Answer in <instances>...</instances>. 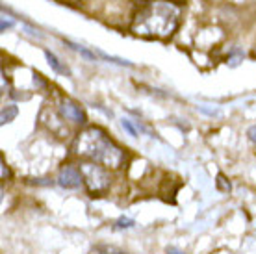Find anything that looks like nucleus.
<instances>
[{
	"instance_id": "f257e3e1",
	"label": "nucleus",
	"mask_w": 256,
	"mask_h": 254,
	"mask_svg": "<svg viewBox=\"0 0 256 254\" xmlns=\"http://www.w3.org/2000/svg\"><path fill=\"white\" fill-rule=\"evenodd\" d=\"M180 13L182 10L178 4L169 0L141 2L132 19V32L141 38H171L178 28Z\"/></svg>"
},
{
	"instance_id": "f03ea898",
	"label": "nucleus",
	"mask_w": 256,
	"mask_h": 254,
	"mask_svg": "<svg viewBox=\"0 0 256 254\" xmlns=\"http://www.w3.org/2000/svg\"><path fill=\"white\" fill-rule=\"evenodd\" d=\"M76 152L84 158L93 160V164H100V166L112 167V169H117L124 160L121 148L110 140L104 130L96 126L86 128L78 136Z\"/></svg>"
},
{
	"instance_id": "7ed1b4c3",
	"label": "nucleus",
	"mask_w": 256,
	"mask_h": 254,
	"mask_svg": "<svg viewBox=\"0 0 256 254\" xmlns=\"http://www.w3.org/2000/svg\"><path fill=\"white\" fill-rule=\"evenodd\" d=\"M80 172H82L84 182L91 193H100L110 188V174L98 164H82Z\"/></svg>"
},
{
	"instance_id": "20e7f679",
	"label": "nucleus",
	"mask_w": 256,
	"mask_h": 254,
	"mask_svg": "<svg viewBox=\"0 0 256 254\" xmlns=\"http://www.w3.org/2000/svg\"><path fill=\"white\" fill-rule=\"evenodd\" d=\"M82 180H84L82 172L70 166L64 167L58 174V184L62 186V188H65V190H76V188H80Z\"/></svg>"
},
{
	"instance_id": "39448f33",
	"label": "nucleus",
	"mask_w": 256,
	"mask_h": 254,
	"mask_svg": "<svg viewBox=\"0 0 256 254\" xmlns=\"http://www.w3.org/2000/svg\"><path fill=\"white\" fill-rule=\"evenodd\" d=\"M60 114L64 115L67 121H72L76 124H84L86 122V114L84 110L78 106L76 102L69 100V98H64L62 104H60Z\"/></svg>"
},
{
	"instance_id": "423d86ee",
	"label": "nucleus",
	"mask_w": 256,
	"mask_h": 254,
	"mask_svg": "<svg viewBox=\"0 0 256 254\" xmlns=\"http://www.w3.org/2000/svg\"><path fill=\"white\" fill-rule=\"evenodd\" d=\"M17 114H19V110H17V106H13V104H10V106H6V108L2 110V124H6V122H12L15 117H17Z\"/></svg>"
},
{
	"instance_id": "0eeeda50",
	"label": "nucleus",
	"mask_w": 256,
	"mask_h": 254,
	"mask_svg": "<svg viewBox=\"0 0 256 254\" xmlns=\"http://www.w3.org/2000/svg\"><path fill=\"white\" fill-rule=\"evenodd\" d=\"M45 56H46V60H48V65H50L52 69L56 70V72H67V70L64 69V67H62V65H60V62H58V58L54 56V54H52V52H48L46 50L45 52Z\"/></svg>"
},
{
	"instance_id": "6e6552de",
	"label": "nucleus",
	"mask_w": 256,
	"mask_h": 254,
	"mask_svg": "<svg viewBox=\"0 0 256 254\" xmlns=\"http://www.w3.org/2000/svg\"><path fill=\"white\" fill-rule=\"evenodd\" d=\"M117 228H130V226H134V221L132 219H128V217H119L116 222Z\"/></svg>"
},
{
	"instance_id": "1a4fd4ad",
	"label": "nucleus",
	"mask_w": 256,
	"mask_h": 254,
	"mask_svg": "<svg viewBox=\"0 0 256 254\" xmlns=\"http://www.w3.org/2000/svg\"><path fill=\"white\" fill-rule=\"evenodd\" d=\"M218 188L221 191H230V184H228V182L224 180L223 174H219V176H218Z\"/></svg>"
},
{
	"instance_id": "9d476101",
	"label": "nucleus",
	"mask_w": 256,
	"mask_h": 254,
	"mask_svg": "<svg viewBox=\"0 0 256 254\" xmlns=\"http://www.w3.org/2000/svg\"><path fill=\"white\" fill-rule=\"evenodd\" d=\"M122 128H124V130H126L128 134H130V136H138V132H136V128L132 126V124H130V121H128V119H122Z\"/></svg>"
},
{
	"instance_id": "9b49d317",
	"label": "nucleus",
	"mask_w": 256,
	"mask_h": 254,
	"mask_svg": "<svg viewBox=\"0 0 256 254\" xmlns=\"http://www.w3.org/2000/svg\"><path fill=\"white\" fill-rule=\"evenodd\" d=\"M247 136H249L250 141H254V143H256V124H254V126H250L249 130H247Z\"/></svg>"
},
{
	"instance_id": "f8f14e48",
	"label": "nucleus",
	"mask_w": 256,
	"mask_h": 254,
	"mask_svg": "<svg viewBox=\"0 0 256 254\" xmlns=\"http://www.w3.org/2000/svg\"><path fill=\"white\" fill-rule=\"evenodd\" d=\"M12 176V172H10V169L6 167V164L2 162V178H10Z\"/></svg>"
},
{
	"instance_id": "ddd939ff",
	"label": "nucleus",
	"mask_w": 256,
	"mask_h": 254,
	"mask_svg": "<svg viewBox=\"0 0 256 254\" xmlns=\"http://www.w3.org/2000/svg\"><path fill=\"white\" fill-rule=\"evenodd\" d=\"M166 250H167V254H184L180 248H176V247H167Z\"/></svg>"
},
{
	"instance_id": "4468645a",
	"label": "nucleus",
	"mask_w": 256,
	"mask_h": 254,
	"mask_svg": "<svg viewBox=\"0 0 256 254\" xmlns=\"http://www.w3.org/2000/svg\"><path fill=\"white\" fill-rule=\"evenodd\" d=\"M12 24H13L12 20H6V19H4V20H2V30H6V28H12Z\"/></svg>"
},
{
	"instance_id": "2eb2a0df",
	"label": "nucleus",
	"mask_w": 256,
	"mask_h": 254,
	"mask_svg": "<svg viewBox=\"0 0 256 254\" xmlns=\"http://www.w3.org/2000/svg\"><path fill=\"white\" fill-rule=\"evenodd\" d=\"M67 2H78V0H67Z\"/></svg>"
}]
</instances>
